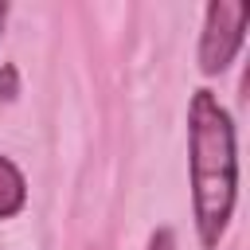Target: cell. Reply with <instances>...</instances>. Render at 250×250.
I'll use <instances>...</instances> for the list:
<instances>
[{"label":"cell","instance_id":"obj_1","mask_svg":"<svg viewBox=\"0 0 250 250\" xmlns=\"http://www.w3.org/2000/svg\"><path fill=\"white\" fill-rule=\"evenodd\" d=\"M188 188L195 238L203 250H219L238 203V137L230 109L207 86L188 98Z\"/></svg>","mask_w":250,"mask_h":250},{"label":"cell","instance_id":"obj_2","mask_svg":"<svg viewBox=\"0 0 250 250\" xmlns=\"http://www.w3.org/2000/svg\"><path fill=\"white\" fill-rule=\"evenodd\" d=\"M246 23H250V8L246 4L211 0L203 8V31H199V51H195L199 74L215 78L238 59V51L246 43Z\"/></svg>","mask_w":250,"mask_h":250},{"label":"cell","instance_id":"obj_3","mask_svg":"<svg viewBox=\"0 0 250 250\" xmlns=\"http://www.w3.org/2000/svg\"><path fill=\"white\" fill-rule=\"evenodd\" d=\"M23 207H27V180L16 168V160L0 152V219H16Z\"/></svg>","mask_w":250,"mask_h":250},{"label":"cell","instance_id":"obj_4","mask_svg":"<svg viewBox=\"0 0 250 250\" xmlns=\"http://www.w3.org/2000/svg\"><path fill=\"white\" fill-rule=\"evenodd\" d=\"M16 94H20V74H16L12 62H4L0 66V98L4 102H16Z\"/></svg>","mask_w":250,"mask_h":250},{"label":"cell","instance_id":"obj_5","mask_svg":"<svg viewBox=\"0 0 250 250\" xmlns=\"http://www.w3.org/2000/svg\"><path fill=\"white\" fill-rule=\"evenodd\" d=\"M145 250H176V230L172 227H156L145 242Z\"/></svg>","mask_w":250,"mask_h":250},{"label":"cell","instance_id":"obj_6","mask_svg":"<svg viewBox=\"0 0 250 250\" xmlns=\"http://www.w3.org/2000/svg\"><path fill=\"white\" fill-rule=\"evenodd\" d=\"M8 12H12V8H8V4L0 0V35H4V23H8Z\"/></svg>","mask_w":250,"mask_h":250}]
</instances>
